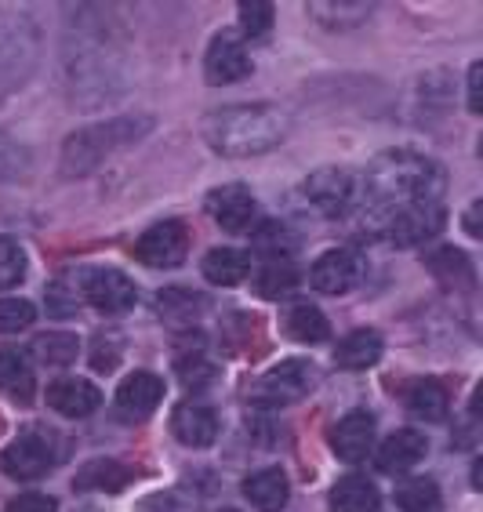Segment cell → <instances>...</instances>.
Here are the masks:
<instances>
[{
	"mask_svg": "<svg viewBox=\"0 0 483 512\" xmlns=\"http://www.w3.org/2000/svg\"><path fill=\"white\" fill-rule=\"evenodd\" d=\"M447 189V175L436 160L414 149H389L367 168L360 182V200L375 215H393L411 204H440Z\"/></svg>",
	"mask_w": 483,
	"mask_h": 512,
	"instance_id": "6da1fadb",
	"label": "cell"
},
{
	"mask_svg": "<svg viewBox=\"0 0 483 512\" xmlns=\"http://www.w3.org/2000/svg\"><path fill=\"white\" fill-rule=\"evenodd\" d=\"M291 120L280 106H222L204 117V142L222 157H258L287 138Z\"/></svg>",
	"mask_w": 483,
	"mask_h": 512,
	"instance_id": "7a4b0ae2",
	"label": "cell"
},
{
	"mask_svg": "<svg viewBox=\"0 0 483 512\" xmlns=\"http://www.w3.org/2000/svg\"><path fill=\"white\" fill-rule=\"evenodd\" d=\"M146 131H149V120H131V117L91 124V128L66 138V146H62V171L66 175H88L91 168H99L113 149H120L124 142H131L138 135H146Z\"/></svg>",
	"mask_w": 483,
	"mask_h": 512,
	"instance_id": "3957f363",
	"label": "cell"
},
{
	"mask_svg": "<svg viewBox=\"0 0 483 512\" xmlns=\"http://www.w3.org/2000/svg\"><path fill=\"white\" fill-rule=\"evenodd\" d=\"M316 389V367L313 360H284V364L269 367L266 375L258 378L255 389L247 393L255 411H284V407L306 400Z\"/></svg>",
	"mask_w": 483,
	"mask_h": 512,
	"instance_id": "277c9868",
	"label": "cell"
},
{
	"mask_svg": "<svg viewBox=\"0 0 483 512\" xmlns=\"http://www.w3.org/2000/svg\"><path fill=\"white\" fill-rule=\"evenodd\" d=\"M62 458L55 436L44 433V429H30V433L15 436L4 454H0V469L11 480H40L48 476V469H55Z\"/></svg>",
	"mask_w": 483,
	"mask_h": 512,
	"instance_id": "5b68a950",
	"label": "cell"
},
{
	"mask_svg": "<svg viewBox=\"0 0 483 512\" xmlns=\"http://www.w3.org/2000/svg\"><path fill=\"white\" fill-rule=\"evenodd\" d=\"M309 204L327 218L349 215L356 204H360V178L349 168H320L306 178L302 186Z\"/></svg>",
	"mask_w": 483,
	"mask_h": 512,
	"instance_id": "8992f818",
	"label": "cell"
},
{
	"mask_svg": "<svg viewBox=\"0 0 483 512\" xmlns=\"http://www.w3.org/2000/svg\"><path fill=\"white\" fill-rule=\"evenodd\" d=\"M77 287L84 302L95 306L99 313H128L138 302V287L131 276H124L120 269H102L88 266L77 273Z\"/></svg>",
	"mask_w": 483,
	"mask_h": 512,
	"instance_id": "52a82bcc",
	"label": "cell"
},
{
	"mask_svg": "<svg viewBox=\"0 0 483 512\" xmlns=\"http://www.w3.org/2000/svg\"><path fill=\"white\" fill-rule=\"evenodd\" d=\"M33 51H37V40H33L30 22L15 19V15H0V99L33 66Z\"/></svg>",
	"mask_w": 483,
	"mask_h": 512,
	"instance_id": "ba28073f",
	"label": "cell"
},
{
	"mask_svg": "<svg viewBox=\"0 0 483 512\" xmlns=\"http://www.w3.org/2000/svg\"><path fill=\"white\" fill-rule=\"evenodd\" d=\"M447 226L444 204H411L385 215V237L396 247H418L425 240H436Z\"/></svg>",
	"mask_w": 483,
	"mask_h": 512,
	"instance_id": "9c48e42d",
	"label": "cell"
},
{
	"mask_svg": "<svg viewBox=\"0 0 483 512\" xmlns=\"http://www.w3.org/2000/svg\"><path fill=\"white\" fill-rule=\"evenodd\" d=\"M189 255V233L182 222H157L135 244V258L149 269H175Z\"/></svg>",
	"mask_w": 483,
	"mask_h": 512,
	"instance_id": "30bf717a",
	"label": "cell"
},
{
	"mask_svg": "<svg viewBox=\"0 0 483 512\" xmlns=\"http://www.w3.org/2000/svg\"><path fill=\"white\" fill-rule=\"evenodd\" d=\"M204 211L211 215L215 226H222L226 233H247L258 218V200L251 197V189L229 182V186H218L207 193Z\"/></svg>",
	"mask_w": 483,
	"mask_h": 512,
	"instance_id": "8fae6325",
	"label": "cell"
},
{
	"mask_svg": "<svg viewBox=\"0 0 483 512\" xmlns=\"http://www.w3.org/2000/svg\"><path fill=\"white\" fill-rule=\"evenodd\" d=\"M360 276H364L360 255L349 251V247H335V251H324V255L313 262L309 284H313L320 295H345V291H353V287L360 284Z\"/></svg>",
	"mask_w": 483,
	"mask_h": 512,
	"instance_id": "7c38bea8",
	"label": "cell"
},
{
	"mask_svg": "<svg viewBox=\"0 0 483 512\" xmlns=\"http://www.w3.org/2000/svg\"><path fill=\"white\" fill-rule=\"evenodd\" d=\"M204 77H207V84H215V88H226V84H237V80L251 77V59H247L240 37L222 30L207 44Z\"/></svg>",
	"mask_w": 483,
	"mask_h": 512,
	"instance_id": "4fadbf2b",
	"label": "cell"
},
{
	"mask_svg": "<svg viewBox=\"0 0 483 512\" xmlns=\"http://www.w3.org/2000/svg\"><path fill=\"white\" fill-rule=\"evenodd\" d=\"M375 436H378L375 414L349 411L342 422L335 425V433H331V451H335L342 462L356 465V462H364L367 454L375 451Z\"/></svg>",
	"mask_w": 483,
	"mask_h": 512,
	"instance_id": "5bb4252c",
	"label": "cell"
},
{
	"mask_svg": "<svg viewBox=\"0 0 483 512\" xmlns=\"http://www.w3.org/2000/svg\"><path fill=\"white\" fill-rule=\"evenodd\" d=\"M425 451H429V444H425L422 433H414V429H396L385 444H378L375 465H378V473H385V476H404L422 462Z\"/></svg>",
	"mask_w": 483,
	"mask_h": 512,
	"instance_id": "9a60e30c",
	"label": "cell"
},
{
	"mask_svg": "<svg viewBox=\"0 0 483 512\" xmlns=\"http://www.w3.org/2000/svg\"><path fill=\"white\" fill-rule=\"evenodd\" d=\"M171 433L178 444L204 451L218 440V414L207 404H178L171 414Z\"/></svg>",
	"mask_w": 483,
	"mask_h": 512,
	"instance_id": "2e32d148",
	"label": "cell"
},
{
	"mask_svg": "<svg viewBox=\"0 0 483 512\" xmlns=\"http://www.w3.org/2000/svg\"><path fill=\"white\" fill-rule=\"evenodd\" d=\"M48 407L66 414V418H88L91 411H99L102 393L99 385H91L88 378H59L48 385Z\"/></svg>",
	"mask_w": 483,
	"mask_h": 512,
	"instance_id": "e0dca14e",
	"label": "cell"
},
{
	"mask_svg": "<svg viewBox=\"0 0 483 512\" xmlns=\"http://www.w3.org/2000/svg\"><path fill=\"white\" fill-rule=\"evenodd\" d=\"M160 400H164V382L153 371H135L117 385V411L128 418H146L157 411Z\"/></svg>",
	"mask_w": 483,
	"mask_h": 512,
	"instance_id": "ac0fdd59",
	"label": "cell"
},
{
	"mask_svg": "<svg viewBox=\"0 0 483 512\" xmlns=\"http://www.w3.org/2000/svg\"><path fill=\"white\" fill-rule=\"evenodd\" d=\"M244 498L255 505L258 512H280L291 498V483H287L284 469H258L244 480Z\"/></svg>",
	"mask_w": 483,
	"mask_h": 512,
	"instance_id": "d6986e66",
	"label": "cell"
},
{
	"mask_svg": "<svg viewBox=\"0 0 483 512\" xmlns=\"http://www.w3.org/2000/svg\"><path fill=\"white\" fill-rule=\"evenodd\" d=\"M382 335L371 331V327H360L353 335H345L335 349V364L345 367V371H367L382 360Z\"/></svg>",
	"mask_w": 483,
	"mask_h": 512,
	"instance_id": "ffe728a7",
	"label": "cell"
},
{
	"mask_svg": "<svg viewBox=\"0 0 483 512\" xmlns=\"http://www.w3.org/2000/svg\"><path fill=\"white\" fill-rule=\"evenodd\" d=\"M200 273H204L207 284L215 287H237L247 273H251V258L237 247H215L207 251L204 262H200Z\"/></svg>",
	"mask_w": 483,
	"mask_h": 512,
	"instance_id": "44dd1931",
	"label": "cell"
},
{
	"mask_svg": "<svg viewBox=\"0 0 483 512\" xmlns=\"http://www.w3.org/2000/svg\"><path fill=\"white\" fill-rule=\"evenodd\" d=\"M382 494L367 476H342L331 487V512H378Z\"/></svg>",
	"mask_w": 483,
	"mask_h": 512,
	"instance_id": "7402d4cb",
	"label": "cell"
},
{
	"mask_svg": "<svg viewBox=\"0 0 483 512\" xmlns=\"http://www.w3.org/2000/svg\"><path fill=\"white\" fill-rule=\"evenodd\" d=\"M131 473L113 458H91L80 465V473L73 476V491H124Z\"/></svg>",
	"mask_w": 483,
	"mask_h": 512,
	"instance_id": "603a6c76",
	"label": "cell"
},
{
	"mask_svg": "<svg viewBox=\"0 0 483 512\" xmlns=\"http://www.w3.org/2000/svg\"><path fill=\"white\" fill-rule=\"evenodd\" d=\"M284 331H287V338H295V342H302V345H316V342H327V338H331L327 316L316 306H309V302L287 309Z\"/></svg>",
	"mask_w": 483,
	"mask_h": 512,
	"instance_id": "cb8c5ba5",
	"label": "cell"
},
{
	"mask_svg": "<svg viewBox=\"0 0 483 512\" xmlns=\"http://www.w3.org/2000/svg\"><path fill=\"white\" fill-rule=\"evenodd\" d=\"M157 309H160V316H164L168 324L189 327L207 309V302H204V295H197V291H186V287H168V291H160Z\"/></svg>",
	"mask_w": 483,
	"mask_h": 512,
	"instance_id": "d4e9b609",
	"label": "cell"
},
{
	"mask_svg": "<svg viewBox=\"0 0 483 512\" xmlns=\"http://www.w3.org/2000/svg\"><path fill=\"white\" fill-rule=\"evenodd\" d=\"M33 356L48 367H69L80 356V338L73 331H48L33 338Z\"/></svg>",
	"mask_w": 483,
	"mask_h": 512,
	"instance_id": "484cf974",
	"label": "cell"
},
{
	"mask_svg": "<svg viewBox=\"0 0 483 512\" xmlns=\"http://www.w3.org/2000/svg\"><path fill=\"white\" fill-rule=\"evenodd\" d=\"M396 505L404 512H444V498H440V487L429 476H414L396 487Z\"/></svg>",
	"mask_w": 483,
	"mask_h": 512,
	"instance_id": "4316f807",
	"label": "cell"
},
{
	"mask_svg": "<svg viewBox=\"0 0 483 512\" xmlns=\"http://www.w3.org/2000/svg\"><path fill=\"white\" fill-rule=\"evenodd\" d=\"M407 411L422 422H440L447 414V389L440 382H414L407 393Z\"/></svg>",
	"mask_w": 483,
	"mask_h": 512,
	"instance_id": "83f0119b",
	"label": "cell"
},
{
	"mask_svg": "<svg viewBox=\"0 0 483 512\" xmlns=\"http://www.w3.org/2000/svg\"><path fill=\"white\" fill-rule=\"evenodd\" d=\"M425 266L433 269L436 276H440V280H444V284H473V262H469V258L462 255V251H458V247H436L433 255L425 258Z\"/></svg>",
	"mask_w": 483,
	"mask_h": 512,
	"instance_id": "f1b7e54d",
	"label": "cell"
},
{
	"mask_svg": "<svg viewBox=\"0 0 483 512\" xmlns=\"http://www.w3.org/2000/svg\"><path fill=\"white\" fill-rule=\"evenodd\" d=\"M255 255L269 258V262H287L291 251H295V237H291V229L280 226V222H262L255 229Z\"/></svg>",
	"mask_w": 483,
	"mask_h": 512,
	"instance_id": "f546056e",
	"label": "cell"
},
{
	"mask_svg": "<svg viewBox=\"0 0 483 512\" xmlns=\"http://www.w3.org/2000/svg\"><path fill=\"white\" fill-rule=\"evenodd\" d=\"M255 291L262 298H284L287 291H295L298 284V269L291 262H266V266L255 273Z\"/></svg>",
	"mask_w": 483,
	"mask_h": 512,
	"instance_id": "4dcf8cb0",
	"label": "cell"
},
{
	"mask_svg": "<svg viewBox=\"0 0 483 512\" xmlns=\"http://www.w3.org/2000/svg\"><path fill=\"white\" fill-rule=\"evenodd\" d=\"M309 11L327 30H353L371 15V4H309Z\"/></svg>",
	"mask_w": 483,
	"mask_h": 512,
	"instance_id": "1f68e13d",
	"label": "cell"
},
{
	"mask_svg": "<svg viewBox=\"0 0 483 512\" xmlns=\"http://www.w3.org/2000/svg\"><path fill=\"white\" fill-rule=\"evenodd\" d=\"M0 385L15 396H30V385H33V371L26 364V356L15 353V349H0Z\"/></svg>",
	"mask_w": 483,
	"mask_h": 512,
	"instance_id": "d6a6232c",
	"label": "cell"
},
{
	"mask_svg": "<svg viewBox=\"0 0 483 512\" xmlns=\"http://www.w3.org/2000/svg\"><path fill=\"white\" fill-rule=\"evenodd\" d=\"M175 375L186 389H211L222 371H218L215 360H207V356H200V353H189L175 364Z\"/></svg>",
	"mask_w": 483,
	"mask_h": 512,
	"instance_id": "836d02e7",
	"label": "cell"
},
{
	"mask_svg": "<svg viewBox=\"0 0 483 512\" xmlns=\"http://www.w3.org/2000/svg\"><path fill=\"white\" fill-rule=\"evenodd\" d=\"M26 280V251L19 247V240L0 237V291H11Z\"/></svg>",
	"mask_w": 483,
	"mask_h": 512,
	"instance_id": "e575fe53",
	"label": "cell"
},
{
	"mask_svg": "<svg viewBox=\"0 0 483 512\" xmlns=\"http://www.w3.org/2000/svg\"><path fill=\"white\" fill-rule=\"evenodd\" d=\"M276 22V8L269 0H244L240 4V30L247 33V40H262Z\"/></svg>",
	"mask_w": 483,
	"mask_h": 512,
	"instance_id": "d590c367",
	"label": "cell"
},
{
	"mask_svg": "<svg viewBox=\"0 0 483 512\" xmlns=\"http://www.w3.org/2000/svg\"><path fill=\"white\" fill-rule=\"evenodd\" d=\"M33 316H37V309L26 298H0V335H19V331H26L33 324Z\"/></svg>",
	"mask_w": 483,
	"mask_h": 512,
	"instance_id": "8d00e7d4",
	"label": "cell"
},
{
	"mask_svg": "<svg viewBox=\"0 0 483 512\" xmlns=\"http://www.w3.org/2000/svg\"><path fill=\"white\" fill-rule=\"evenodd\" d=\"M4 512H59V502L51 494H19L4 505Z\"/></svg>",
	"mask_w": 483,
	"mask_h": 512,
	"instance_id": "74e56055",
	"label": "cell"
},
{
	"mask_svg": "<svg viewBox=\"0 0 483 512\" xmlns=\"http://www.w3.org/2000/svg\"><path fill=\"white\" fill-rule=\"evenodd\" d=\"M19 168H22V149L11 146L8 138H0V178L15 175Z\"/></svg>",
	"mask_w": 483,
	"mask_h": 512,
	"instance_id": "f35d334b",
	"label": "cell"
},
{
	"mask_svg": "<svg viewBox=\"0 0 483 512\" xmlns=\"http://www.w3.org/2000/svg\"><path fill=\"white\" fill-rule=\"evenodd\" d=\"M138 512H189V509L178 502L175 494H153V498H146V505Z\"/></svg>",
	"mask_w": 483,
	"mask_h": 512,
	"instance_id": "ab89813d",
	"label": "cell"
},
{
	"mask_svg": "<svg viewBox=\"0 0 483 512\" xmlns=\"http://www.w3.org/2000/svg\"><path fill=\"white\" fill-rule=\"evenodd\" d=\"M480 77H483V62H473V66H469V113H480L483 109Z\"/></svg>",
	"mask_w": 483,
	"mask_h": 512,
	"instance_id": "60d3db41",
	"label": "cell"
},
{
	"mask_svg": "<svg viewBox=\"0 0 483 512\" xmlns=\"http://www.w3.org/2000/svg\"><path fill=\"white\" fill-rule=\"evenodd\" d=\"M91 367L95 371H113L117 367V349H106V345H95V356H91Z\"/></svg>",
	"mask_w": 483,
	"mask_h": 512,
	"instance_id": "b9f144b4",
	"label": "cell"
},
{
	"mask_svg": "<svg viewBox=\"0 0 483 512\" xmlns=\"http://www.w3.org/2000/svg\"><path fill=\"white\" fill-rule=\"evenodd\" d=\"M480 200H476L473 207H469V211H465V233H469V237H480Z\"/></svg>",
	"mask_w": 483,
	"mask_h": 512,
	"instance_id": "7bdbcfd3",
	"label": "cell"
},
{
	"mask_svg": "<svg viewBox=\"0 0 483 512\" xmlns=\"http://www.w3.org/2000/svg\"><path fill=\"white\" fill-rule=\"evenodd\" d=\"M222 512H237V509H222Z\"/></svg>",
	"mask_w": 483,
	"mask_h": 512,
	"instance_id": "ee69618b",
	"label": "cell"
}]
</instances>
